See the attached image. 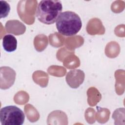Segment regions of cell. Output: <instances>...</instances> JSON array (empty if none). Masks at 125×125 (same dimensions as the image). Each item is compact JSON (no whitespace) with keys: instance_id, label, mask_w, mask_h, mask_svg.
<instances>
[{"instance_id":"obj_4","label":"cell","mask_w":125,"mask_h":125,"mask_svg":"<svg viewBox=\"0 0 125 125\" xmlns=\"http://www.w3.org/2000/svg\"><path fill=\"white\" fill-rule=\"evenodd\" d=\"M1 84H4L0 86L2 89L10 88L14 83L16 79V72L12 68L8 66H2L0 68Z\"/></svg>"},{"instance_id":"obj_7","label":"cell","mask_w":125,"mask_h":125,"mask_svg":"<svg viewBox=\"0 0 125 125\" xmlns=\"http://www.w3.org/2000/svg\"><path fill=\"white\" fill-rule=\"evenodd\" d=\"M2 46L4 50L7 52H12L17 48V40L11 34H6L2 38Z\"/></svg>"},{"instance_id":"obj_3","label":"cell","mask_w":125,"mask_h":125,"mask_svg":"<svg viewBox=\"0 0 125 125\" xmlns=\"http://www.w3.org/2000/svg\"><path fill=\"white\" fill-rule=\"evenodd\" d=\"M24 120V113L16 106L8 105L0 110V121L2 125H21Z\"/></svg>"},{"instance_id":"obj_6","label":"cell","mask_w":125,"mask_h":125,"mask_svg":"<svg viewBox=\"0 0 125 125\" xmlns=\"http://www.w3.org/2000/svg\"><path fill=\"white\" fill-rule=\"evenodd\" d=\"M5 27L7 32L18 36L23 34L26 27L21 22L18 20H9L6 22Z\"/></svg>"},{"instance_id":"obj_5","label":"cell","mask_w":125,"mask_h":125,"mask_svg":"<svg viewBox=\"0 0 125 125\" xmlns=\"http://www.w3.org/2000/svg\"><path fill=\"white\" fill-rule=\"evenodd\" d=\"M85 75L81 69H73L66 74L65 80L68 85L72 88H77L82 84L84 80Z\"/></svg>"},{"instance_id":"obj_8","label":"cell","mask_w":125,"mask_h":125,"mask_svg":"<svg viewBox=\"0 0 125 125\" xmlns=\"http://www.w3.org/2000/svg\"><path fill=\"white\" fill-rule=\"evenodd\" d=\"M10 11V6L8 3L4 0H0V18L6 17Z\"/></svg>"},{"instance_id":"obj_2","label":"cell","mask_w":125,"mask_h":125,"mask_svg":"<svg viewBox=\"0 0 125 125\" xmlns=\"http://www.w3.org/2000/svg\"><path fill=\"white\" fill-rule=\"evenodd\" d=\"M56 22L58 32L65 36L76 35L82 27V22L79 16L70 11L62 12Z\"/></svg>"},{"instance_id":"obj_1","label":"cell","mask_w":125,"mask_h":125,"mask_svg":"<svg viewBox=\"0 0 125 125\" xmlns=\"http://www.w3.org/2000/svg\"><path fill=\"white\" fill-rule=\"evenodd\" d=\"M62 9V4L60 0H43L38 4L36 16L41 22L50 25L56 21Z\"/></svg>"}]
</instances>
